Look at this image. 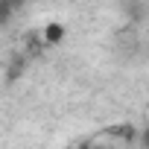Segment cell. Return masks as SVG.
I'll return each instance as SVG.
<instances>
[{
  "label": "cell",
  "mask_w": 149,
  "mask_h": 149,
  "mask_svg": "<svg viewBox=\"0 0 149 149\" xmlns=\"http://www.w3.org/2000/svg\"><path fill=\"white\" fill-rule=\"evenodd\" d=\"M21 3H24V0H0V21H6Z\"/></svg>",
  "instance_id": "6da1fadb"
},
{
  "label": "cell",
  "mask_w": 149,
  "mask_h": 149,
  "mask_svg": "<svg viewBox=\"0 0 149 149\" xmlns=\"http://www.w3.org/2000/svg\"><path fill=\"white\" fill-rule=\"evenodd\" d=\"M143 143H146V149H149V129H146V134H143Z\"/></svg>",
  "instance_id": "3957f363"
},
{
  "label": "cell",
  "mask_w": 149,
  "mask_h": 149,
  "mask_svg": "<svg viewBox=\"0 0 149 149\" xmlns=\"http://www.w3.org/2000/svg\"><path fill=\"white\" fill-rule=\"evenodd\" d=\"M61 35H64V29L58 24H50L47 26V41H61Z\"/></svg>",
  "instance_id": "7a4b0ae2"
}]
</instances>
